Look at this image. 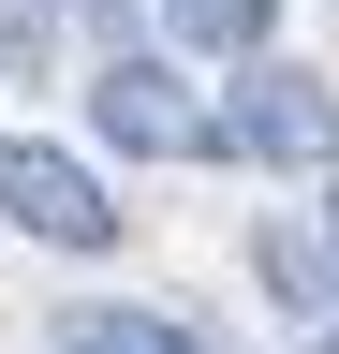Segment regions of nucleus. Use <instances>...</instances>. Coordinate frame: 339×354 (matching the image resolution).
<instances>
[{
  "label": "nucleus",
  "mask_w": 339,
  "mask_h": 354,
  "mask_svg": "<svg viewBox=\"0 0 339 354\" xmlns=\"http://www.w3.org/2000/svg\"><path fill=\"white\" fill-rule=\"evenodd\" d=\"M222 162H266V177H339V88L295 74V59H251L222 88Z\"/></svg>",
  "instance_id": "nucleus-1"
},
{
  "label": "nucleus",
  "mask_w": 339,
  "mask_h": 354,
  "mask_svg": "<svg viewBox=\"0 0 339 354\" xmlns=\"http://www.w3.org/2000/svg\"><path fill=\"white\" fill-rule=\"evenodd\" d=\"M89 133L133 148V162H222V104H192V74L177 59H133V44L89 74Z\"/></svg>",
  "instance_id": "nucleus-2"
},
{
  "label": "nucleus",
  "mask_w": 339,
  "mask_h": 354,
  "mask_svg": "<svg viewBox=\"0 0 339 354\" xmlns=\"http://www.w3.org/2000/svg\"><path fill=\"white\" fill-rule=\"evenodd\" d=\"M0 221L15 236H45V251H118V207H104V177L45 148V133H0Z\"/></svg>",
  "instance_id": "nucleus-3"
},
{
  "label": "nucleus",
  "mask_w": 339,
  "mask_h": 354,
  "mask_svg": "<svg viewBox=\"0 0 339 354\" xmlns=\"http://www.w3.org/2000/svg\"><path fill=\"white\" fill-rule=\"evenodd\" d=\"M251 266L280 281V310H295V325H339V251L310 236V221H266V236H251Z\"/></svg>",
  "instance_id": "nucleus-4"
},
{
  "label": "nucleus",
  "mask_w": 339,
  "mask_h": 354,
  "mask_svg": "<svg viewBox=\"0 0 339 354\" xmlns=\"http://www.w3.org/2000/svg\"><path fill=\"white\" fill-rule=\"evenodd\" d=\"M59 354H206L177 310H133V295H104V310H59Z\"/></svg>",
  "instance_id": "nucleus-5"
},
{
  "label": "nucleus",
  "mask_w": 339,
  "mask_h": 354,
  "mask_svg": "<svg viewBox=\"0 0 339 354\" xmlns=\"http://www.w3.org/2000/svg\"><path fill=\"white\" fill-rule=\"evenodd\" d=\"M162 30H177L192 59H236V74H251L266 30H280V0H162Z\"/></svg>",
  "instance_id": "nucleus-6"
},
{
  "label": "nucleus",
  "mask_w": 339,
  "mask_h": 354,
  "mask_svg": "<svg viewBox=\"0 0 339 354\" xmlns=\"http://www.w3.org/2000/svg\"><path fill=\"white\" fill-rule=\"evenodd\" d=\"M59 15H74V0H0V59L30 74V59H45V44H59Z\"/></svg>",
  "instance_id": "nucleus-7"
},
{
  "label": "nucleus",
  "mask_w": 339,
  "mask_h": 354,
  "mask_svg": "<svg viewBox=\"0 0 339 354\" xmlns=\"http://www.w3.org/2000/svg\"><path fill=\"white\" fill-rule=\"evenodd\" d=\"M325 251H339V192H325Z\"/></svg>",
  "instance_id": "nucleus-8"
},
{
  "label": "nucleus",
  "mask_w": 339,
  "mask_h": 354,
  "mask_svg": "<svg viewBox=\"0 0 339 354\" xmlns=\"http://www.w3.org/2000/svg\"><path fill=\"white\" fill-rule=\"evenodd\" d=\"M310 354H339V339H310Z\"/></svg>",
  "instance_id": "nucleus-9"
}]
</instances>
